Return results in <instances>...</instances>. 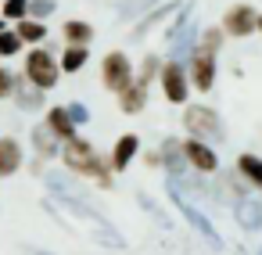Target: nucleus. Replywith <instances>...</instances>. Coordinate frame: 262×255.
Here are the masks:
<instances>
[{"label":"nucleus","mask_w":262,"mask_h":255,"mask_svg":"<svg viewBox=\"0 0 262 255\" xmlns=\"http://www.w3.org/2000/svg\"><path fill=\"white\" fill-rule=\"evenodd\" d=\"M58 155L65 158L69 173H76V176H90V180H97V187H104V190L115 183V180H112V165L94 151L90 140H83V137L61 140V151H58Z\"/></svg>","instance_id":"f257e3e1"},{"label":"nucleus","mask_w":262,"mask_h":255,"mask_svg":"<svg viewBox=\"0 0 262 255\" xmlns=\"http://www.w3.org/2000/svg\"><path fill=\"white\" fill-rule=\"evenodd\" d=\"M183 126H187L190 137H198V140H205V144H219V140L226 137L219 115H215L212 108H205V104H187V112H183Z\"/></svg>","instance_id":"f03ea898"},{"label":"nucleus","mask_w":262,"mask_h":255,"mask_svg":"<svg viewBox=\"0 0 262 255\" xmlns=\"http://www.w3.org/2000/svg\"><path fill=\"white\" fill-rule=\"evenodd\" d=\"M58 76H61V69H58V61L43 51V47H36V51H29V58H26V83H33L36 90H51L54 83H58Z\"/></svg>","instance_id":"7ed1b4c3"},{"label":"nucleus","mask_w":262,"mask_h":255,"mask_svg":"<svg viewBox=\"0 0 262 255\" xmlns=\"http://www.w3.org/2000/svg\"><path fill=\"white\" fill-rule=\"evenodd\" d=\"M169 198H172V205L180 208V216H183V219H187V223H190V226H194V230H198V233H201V237H205L212 248H223V237H219V230L212 226V219H208V216H205V212H201V208H198L190 198H183L176 187H169Z\"/></svg>","instance_id":"20e7f679"},{"label":"nucleus","mask_w":262,"mask_h":255,"mask_svg":"<svg viewBox=\"0 0 262 255\" xmlns=\"http://www.w3.org/2000/svg\"><path fill=\"white\" fill-rule=\"evenodd\" d=\"M158 79H162V90H165V101L169 104H183L187 94H190V79H187V69L180 61H165L158 69Z\"/></svg>","instance_id":"39448f33"},{"label":"nucleus","mask_w":262,"mask_h":255,"mask_svg":"<svg viewBox=\"0 0 262 255\" xmlns=\"http://www.w3.org/2000/svg\"><path fill=\"white\" fill-rule=\"evenodd\" d=\"M101 83H104L108 90H115V94L133 83V65H129V58H126L122 51H112V54L101 61Z\"/></svg>","instance_id":"423d86ee"},{"label":"nucleus","mask_w":262,"mask_h":255,"mask_svg":"<svg viewBox=\"0 0 262 255\" xmlns=\"http://www.w3.org/2000/svg\"><path fill=\"white\" fill-rule=\"evenodd\" d=\"M183 158H187V169H198L205 176L219 173V155L212 151V144H205L198 137H187L183 140Z\"/></svg>","instance_id":"0eeeda50"},{"label":"nucleus","mask_w":262,"mask_h":255,"mask_svg":"<svg viewBox=\"0 0 262 255\" xmlns=\"http://www.w3.org/2000/svg\"><path fill=\"white\" fill-rule=\"evenodd\" d=\"M215 54H201V51H190V58H187V79L194 83V90H212V83H215Z\"/></svg>","instance_id":"6e6552de"},{"label":"nucleus","mask_w":262,"mask_h":255,"mask_svg":"<svg viewBox=\"0 0 262 255\" xmlns=\"http://www.w3.org/2000/svg\"><path fill=\"white\" fill-rule=\"evenodd\" d=\"M233 219H237L241 230L258 233V230H262V201H258V198H248V194L233 198Z\"/></svg>","instance_id":"1a4fd4ad"},{"label":"nucleus","mask_w":262,"mask_h":255,"mask_svg":"<svg viewBox=\"0 0 262 255\" xmlns=\"http://www.w3.org/2000/svg\"><path fill=\"white\" fill-rule=\"evenodd\" d=\"M223 33H230V36H251V33H255V11H251L248 4L230 8V11L223 15Z\"/></svg>","instance_id":"9d476101"},{"label":"nucleus","mask_w":262,"mask_h":255,"mask_svg":"<svg viewBox=\"0 0 262 255\" xmlns=\"http://www.w3.org/2000/svg\"><path fill=\"white\" fill-rule=\"evenodd\" d=\"M158 162L165 165V173H169V176H183V173H187L183 140H180V137H165V140H162V151H158Z\"/></svg>","instance_id":"9b49d317"},{"label":"nucleus","mask_w":262,"mask_h":255,"mask_svg":"<svg viewBox=\"0 0 262 255\" xmlns=\"http://www.w3.org/2000/svg\"><path fill=\"white\" fill-rule=\"evenodd\" d=\"M29 140H33V151H36V158H40V162L58 158V151H61V140L47 130V122H36V126H33V133H29Z\"/></svg>","instance_id":"f8f14e48"},{"label":"nucleus","mask_w":262,"mask_h":255,"mask_svg":"<svg viewBox=\"0 0 262 255\" xmlns=\"http://www.w3.org/2000/svg\"><path fill=\"white\" fill-rule=\"evenodd\" d=\"M137 151H140V137L137 133H126V137H119L115 140V147H112V173H126V165L137 158Z\"/></svg>","instance_id":"ddd939ff"},{"label":"nucleus","mask_w":262,"mask_h":255,"mask_svg":"<svg viewBox=\"0 0 262 255\" xmlns=\"http://www.w3.org/2000/svg\"><path fill=\"white\" fill-rule=\"evenodd\" d=\"M22 169V147L15 137H0V180H8Z\"/></svg>","instance_id":"4468645a"},{"label":"nucleus","mask_w":262,"mask_h":255,"mask_svg":"<svg viewBox=\"0 0 262 255\" xmlns=\"http://www.w3.org/2000/svg\"><path fill=\"white\" fill-rule=\"evenodd\" d=\"M180 8H183V4H158V8H151V11H147V15L137 22V29H133V40H144V36H147L155 26H162V22H165L169 15H176Z\"/></svg>","instance_id":"2eb2a0df"},{"label":"nucleus","mask_w":262,"mask_h":255,"mask_svg":"<svg viewBox=\"0 0 262 255\" xmlns=\"http://www.w3.org/2000/svg\"><path fill=\"white\" fill-rule=\"evenodd\" d=\"M47 130H51L58 140H72V137H76V122L69 119L65 104H58V108H51V112H47Z\"/></svg>","instance_id":"dca6fc26"},{"label":"nucleus","mask_w":262,"mask_h":255,"mask_svg":"<svg viewBox=\"0 0 262 255\" xmlns=\"http://www.w3.org/2000/svg\"><path fill=\"white\" fill-rule=\"evenodd\" d=\"M61 33H65V44H69V47H86V44L94 40V26L83 22V18H69V22L61 26Z\"/></svg>","instance_id":"f3484780"},{"label":"nucleus","mask_w":262,"mask_h":255,"mask_svg":"<svg viewBox=\"0 0 262 255\" xmlns=\"http://www.w3.org/2000/svg\"><path fill=\"white\" fill-rule=\"evenodd\" d=\"M15 104L18 108H26V112H40V104H43V90H36L33 83H26L22 76H18V83H15Z\"/></svg>","instance_id":"a211bd4d"},{"label":"nucleus","mask_w":262,"mask_h":255,"mask_svg":"<svg viewBox=\"0 0 262 255\" xmlns=\"http://www.w3.org/2000/svg\"><path fill=\"white\" fill-rule=\"evenodd\" d=\"M144 101H147V87H144V83H137V79H133L129 87H122V90H119V108H122V112H129V115H133V112H140V108H144Z\"/></svg>","instance_id":"6ab92c4d"},{"label":"nucleus","mask_w":262,"mask_h":255,"mask_svg":"<svg viewBox=\"0 0 262 255\" xmlns=\"http://www.w3.org/2000/svg\"><path fill=\"white\" fill-rule=\"evenodd\" d=\"M237 176H244V183L262 190V158L258 155H241L237 158Z\"/></svg>","instance_id":"aec40b11"},{"label":"nucleus","mask_w":262,"mask_h":255,"mask_svg":"<svg viewBox=\"0 0 262 255\" xmlns=\"http://www.w3.org/2000/svg\"><path fill=\"white\" fill-rule=\"evenodd\" d=\"M15 33H18L22 44H43V40H47V26L36 22V18H18Z\"/></svg>","instance_id":"412c9836"},{"label":"nucleus","mask_w":262,"mask_h":255,"mask_svg":"<svg viewBox=\"0 0 262 255\" xmlns=\"http://www.w3.org/2000/svg\"><path fill=\"white\" fill-rule=\"evenodd\" d=\"M223 40H226V33H223V29H205V33H198L194 51H201V54H219Z\"/></svg>","instance_id":"4be33fe9"},{"label":"nucleus","mask_w":262,"mask_h":255,"mask_svg":"<svg viewBox=\"0 0 262 255\" xmlns=\"http://www.w3.org/2000/svg\"><path fill=\"white\" fill-rule=\"evenodd\" d=\"M86 58H90L86 47H69V44H65V54H61L58 69H61V72H79V69L86 65Z\"/></svg>","instance_id":"5701e85b"},{"label":"nucleus","mask_w":262,"mask_h":255,"mask_svg":"<svg viewBox=\"0 0 262 255\" xmlns=\"http://www.w3.org/2000/svg\"><path fill=\"white\" fill-rule=\"evenodd\" d=\"M155 4H158V0H122V4L115 8V15H119V18H140V15H147Z\"/></svg>","instance_id":"b1692460"},{"label":"nucleus","mask_w":262,"mask_h":255,"mask_svg":"<svg viewBox=\"0 0 262 255\" xmlns=\"http://www.w3.org/2000/svg\"><path fill=\"white\" fill-rule=\"evenodd\" d=\"M54 11H58V0H29L26 4V18H36V22L51 18Z\"/></svg>","instance_id":"393cba45"},{"label":"nucleus","mask_w":262,"mask_h":255,"mask_svg":"<svg viewBox=\"0 0 262 255\" xmlns=\"http://www.w3.org/2000/svg\"><path fill=\"white\" fill-rule=\"evenodd\" d=\"M18 51H22V40H18V33L4 26V29H0V58H15Z\"/></svg>","instance_id":"a878e982"},{"label":"nucleus","mask_w":262,"mask_h":255,"mask_svg":"<svg viewBox=\"0 0 262 255\" xmlns=\"http://www.w3.org/2000/svg\"><path fill=\"white\" fill-rule=\"evenodd\" d=\"M137 201L144 205V212H147V216H155V223H158L162 230H169V226H172V223H169V216L155 205V198H151V194H144V190H140V194H137Z\"/></svg>","instance_id":"bb28decb"},{"label":"nucleus","mask_w":262,"mask_h":255,"mask_svg":"<svg viewBox=\"0 0 262 255\" xmlns=\"http://www.w3.org/2000/svg\"><path fill=\"white\" fill-rule=\"evenodd\" d=\"M158 69H162V61H158V58H155V54H147V58H144V61H140V72H137V76H133V79H137V83H144V87H147V83H151V79H155V76H158Z\"/></svg>","instance_id":"cd10ccee"},{"label":"nucleus","mask_w":262,"mask_h":255,"mask_svg":"<svg viewBox=\"0 0 262 255\" xmlns=\"http://www.w3.org/2000/svg\"><path fill=\"white\" fill-rule=\"evenodd\" d=\"M15 83H18V76H15L11 69H0V101L15 94Z\"/></svg>","instance_id":"c85d7f7f"},{"label":"nucleus","mask_w":262,"mask_h":255,"mask_svg":"<svg viewBox=\"0 0 262 255\" xmlns=\"http://www.w3.org/2000/svg\"><path fill=\"white\" fill-rule=\"evenodd\" d=\"M26 4L29 0H4V18H11V22L26 18Z\"/></svg>","instance_id":"c756f323"},{"label":"nucleus","mask_w":262,"mask_h":255,"mask_svg":"<svg viewBox=\"0 0 262 255\" xmlns=\"http://www.w3.org/2000/svg\"><path fill=\"white\" fill-rule=\"evenodd\" d=\"M65 112H69V119H72L76 126H83V122H90V112H86V104H79V101H72V104H65Z\"/></svg>","instance_id":"7c9ffc66"},{"label":"nucleus","mask_w":262,"mask_h":255,"mask_svg":"<svg viewBox=\"0 0 262 255\" xmlns=\"http://www.w3.org/2000/svg\"><path fill=\"white\" fill-rule=\"evenodd\" d=\"M144 162H147L151 169H158V165H162V162H158V151H147V155H144Z\"/></svg>","instance_id":"2f4dec72"},{"label":"nucleus","mask_w":262,"mask_h":255,"mask_svg":"<svg viewBox=\"0 0 262 255\" xmlns=\"http://www.w3.org/2000/svg\"><path fill=\"white\" fill-rule=\"evenodd\" d=\"M29 255H58V251H47V248H33Z\"/></svg>","instance_id":"473e14b6"},{"label":"nucleus","mask_w":262,"mask_h":255,"mask_svg":"<svg viewBox=\"0 0 262 255\" xmlns=\"http://www.w3.org/2000/svg\"><path fill=\"white\" fill-rule=\"evenodd\" d=\"M255 33H262V15H255Z\"/></svg>","instance_id":"72a5a7b5"},{"label":"nucleus","mask_w":262,"mask_h":255,"mask_svg":"<svg viewBox=\"0 0 262 255\" xmlns=\"http://www.w3.org/2000/svg\"><path fill=\"white\" fill-rule=\"evenodd\" d=\"M0 29H4V22H0Z\"/></svg>","instance_id":"f704fd0d"},{"label":"nucleus","mask_w":262,"mask_h":255,"mask_svg":"<svg viewBox=\"0 0 262 255\" xmlns=\"http://www.w3.org/2000/svg\"><path fill=\"white\" fill-rule=\"evenodd\" d=\"M258 255H262V248H258Z\"/></svg>","instance_id":"c9c22d12"}]
</instances>
